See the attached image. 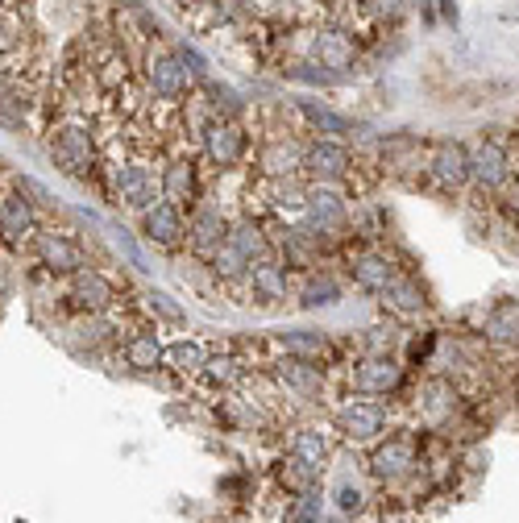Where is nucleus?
<instances>
[{
  "instance_id": "43",
  "label": "nucleus",
  "mask_w": 519,
  "mask_h": 523,
  "mask_svg": "<svg viewBox=\"0 0 519 523\" xmlns=\"http://www.w3.org/2000/svg\"><path fill=\"white\" fill-rule=\"evenodd\" d=\"M432 349H436V333H424V341H412V345H407V357H412V362H424Z\"/></svg>"
},
{
  "instance_id": "6",
  "label": "nucleus",
  "mask_w": 519,
  "mask_h": 523,
  "mask_svg": "<svg viewBox=\"0 0 519 523\" xmlns=\"http://www.w3.org/2000/svg\"><path fill=\"white\" fill-rule=\"evenodd\" d=\"M428 175H432L436 187L461 191L470 183V146H461L457 137H441L428 154Z\"/></svg>"
},
{
  "instance_id": "23",
  "label": "nucleus",
  "mask_w": 519,
  "mask_h": 523,
  "mask_svg": "<svg viewBox=\"0 0 519 523\" xmlns=\"http://www.w3.org/2000/svg\"><path fill=\"white\" fill-rule=\"evenodd\" d=\"M275 378L283 382L287 391H295V395H304V399H320V391H324V370H320V362H308V357H283V362L275 366Z\"/></svg>"
},
{
  "instance_id": "2",
  "label": "nucleus",
  "mask_w": 519,
  "mask_h": 523,
  "mask_svg": "<svg viewBox=\"0 0 519 523\" xmlns=\"http://www.w3.org/2000/svg\"><path fill=\"white\" fill-rule=\"evenodd\" d=\"M108 191L121 208H133V212H146L162 200V175L150 167L146 158H129L121 167L108 171Z\"/></svg>"
},
{
  "instance_id": "13",
  "label": "nucleus",
  "mask_w": 519,
  "mask_h": 523,
  "mask_svg": "<svg viewBox=\"0 0 519 523\" xmlns=\"http://www.w3.org/2000/svg\"><path fill=\"white\" fill-rule=\"evenodd\" d=\"M38 258H42V266L50 274H63V279H71V274H79L88 266L84 245H79L75 237H67V233H54V229L38 233Z\"/></svg>"
},
{
  "instance_id": "35",
  "label": "nucleus",
  "mask_w": 519,
  "mask_h": 523,
  "mask_svg": "<svg viewBox=\"0 0 519 523\" xmlns=\"http://www.w3.org/2000/svg\"><path fill=\"white\" fill-rule=\"evenodd\" d=\"M208 262H212V270H216V279H225V283H233V279H245V274H250V262H245V258L233 250L229 241H225L221 250H216Z\"/></svg>"
},
{
  "instance_id": "25",
  "label": "nucleus",
  "mask_w": 519,
  "mask_h": 523,
  "mask_svg": "<svg viewBox=\"0 0 519 523\" xmlns=\"http://www.w3.org/2000/svg\"><path fill=\"white\" fill-rule=\"evenodd\" d=\"M299 113H304V121L320 133V137H349V133H358V121L337 113V108L329 104H316V100H299Z\"/></svg>"
},
{
  "instance_id": "34",
  "label": "nucleus",
  "mask_w": 519,
  "mask_h": 523,
  "mask_svg": "<svg viewBox=\"0 0 519 523\" xmlns=\"http://www.w3.org/2000/svg\"><path fill=\"white\" fill-rule=\"evenodd\" d=\"M204 378L212 382V387H233V382L241 378V362L233 353H212L204 362Z\"/></svg>"
},
{
  "instance_id": "26",
  "label": "nucleus",
  "mask_w": 519,
  "mask_h": 523,
  "mask_svg": "<svg viewBox=\"0 0 519 523\" xmlns=\"http://www.w3.org/2000/svg\"><path fill=\"white\" fill-rule=\"evenodd\" d=\"M382 299V308H387L391 316H420L424 308H428V299H424V291H420V283L416 279H407V274H399V279L378 295Z\"/></svg>"
},
{
  "instance_id": "20",
  "label": "nucleus",
  "mask_w": 519,
  "mask_h": 523,
  "mask_svg": "<svg viewBox=\"0 0 519 523\" xmlns=\"http://www.w3.org/2000/svg\"><path fill=\"white\" fill-rule=\"evenodd\" d=\"M416 407H420V416L428 424H445L457 416V407H461V395L449 378H428L424 387L416 391Z\"/></svg>"
},
{
  "instance_id": "4",
  "label": "nucleus",
  "mask_w": 519,
  "mask_h": 523,
  "mask_svg": "<svg viewBox=\"0 0 519 523\" xmlns=\"http://www.w3.org/2000/svg\"><path fill=\"white\" fill-rule=\"evenodd\" d=\"M200 142H204V154L212 167H221V171H233L245 162V154H250V133H245L233 117H212V125L200 133Z\"/></svg>"
},
{
  "instance_id": "41",
  "label": "nucleus",
  "mask_w": 519,
  "mask_h": 523,
  "mask_svg": "<svg viewBox=\"0 0 519 523\" xmlns=\"http://www.w3.org/2000/svg\"><path fill=\"white\" fill-rule=\"evenodd\" d=\"M104 333H108V320H100V316H88L84 324H79V337H84L88 345H96V341H104Z\"/></svg>"
},
{
  "instance_id": "37",
  "label": "nucleus",
  "mask_w": 519,
  "mask_h": 523,
  "mask_svg": "<svg viewBox=\"0 0 519 523\" xmlns=\"http://www.w3.org/2000/svg\"><path fill=\"white\" fill-rule=\"evenodd\" d=\"M146 304H150V312H158L162 320H171V324H183V320H187V312L175 304V299H171L167 291H158V287L146 295Z\"/></svg>"
},
{
  "instance_id": "12",
  "label": "nucleus",
  "mask_w": 519,
  "mask_h": 523,
  "mask_svg": "<svg viewBox=\"0 0 519 523\" xmlns=\"http://www.w3.org/2000/svg\"><path fill=\"white\" fill-rule=\"evenodd\" d=\"M113 299H117V287L104 279L100 270H79V274H71V287H67V304L75 308V312H88V316H100V312H108L113 308Z\"/></svg>"
},
{
  "instance_id": "11",
  "label": "nucleus",
  "mask_w": 519,
  "mask_h": 523,
  "mask_svg": "<svg viewBox=\"0 0 519 523\" xmlns=\"http://www.w3.org/2000/svg\"><path fill=\"white\" fill-rule=\"evenodd\" d=\"M229 220L221 208H212V204H200L196 212H191L187 220V245H191V254L196 258H212L221 245L229 241Z\"/></svg>"
},
{
  "instance_id": "21",
  "label": "nucleus",
  "mask_w": 519,
  "mask_h": 523,
  "mask_svg": "<svg viewBox=\"0 0 519 523\" xmlns=\"http://www.w3.org/2000/svg\"><path fill=\"white\" fill-rule=\"evenodd\" d=\"M258 171L266 179H291L295 171H304V146H295L291 137H270L258 150Z\"/></svg>"
},
{
  "instance_id": "9",
  "label": "nucleus",
  "mask_w": 519,
  "mask_h": 523,
  "mask_svg": "<svg viewBox=\"0 0 519 523\" xmlns=\"http://www.w3.org/2000/svg\"><path fill=\"white\" fill-rule=\"evenodd\" d=\"M416 440L407 436V432H395L387 440H378V445L370 449V474L374 478H407L416 470Z\"/></svg>"
},
{
  "instance_id": "16",
  "label": "nucleus",
  "mask_w": 519,
  "mask_h": 523,
  "mask_svg": "<svg viewBox=\"0 0 519 523\" xmlns=\"http://www.w3.org/2000/svg\"><path fill=\"white\" fill-rule=\"evenodd\" d=\"M245 283H250L254 304H262V308H279V304H287L291 279H287V266H283V262H275V258L254 262L250 274H245Z\"/></svg>"
},
{
  "instance_id": "17",
  "label": "nucleus",
  "mask_w": 519,
  "mask_h": 523,
  "mask_svg": "<svg viewBox=\"0 0 519 523\" xmlns=\"http://www.w3.org/2000/svg\"><path fill=\"white\" fill-rule=\"evenodd\" d=\"M162 200L175 208H191L200 200V167L196 158H171L162 171Z\"/></svg>"
},
{
  "instance_id": "38",
  "label": "nucleus",
  "mask_w": 519,
  "mask_h": 523,
  "mask_svg": "<svg viewBox=\"0 0 519 523\" xmlns=\"http://www.w3.org/2000/svg\"><path fill=\"white\" fill-rule=\"evenodd\" d=\"M204 88H208V100H216L212 108H216L221 117H237V113H241V100H237L233 88H221V84H212V79H208Z\"/></svg>"
},
{
  "instance_id": "22",
  "label": "nucleus",
  "mask_w": 519,
  "mask_h": 523,
  "mask_svg": "<svg viewBox=\"0 0 519 523\" xmlns=\"http://www.w3.org/2000/svg\"><path fill=\"white\" fill-rule=\"evenodd\" d=\"M312 59L324 71H349L358 63V42H353L345 30H320L312 38Z\"/></svg>"
},
{
  "instance_id": "42",
  "label": "nucleus",
  "mask_w": 519,
  "mask_h": 523,
  "mask_svg": "<svg viewBox=\"0 0 519 523\" xmlns=\"http://www.w3.org/2000/svg\"><path fill=\"white\" fill-rule=\"evenodd\" d=\"M337 507H341L345 515L362 511V490H353V486H337Z\"/></svg>"
},
{
  "instance_id": "10",
  "label": "nucleus",
  "mask_w": 519,
  "mask_h": 523,
  "mask_svg": "<svg viewBox=\"0 0 519 523\" xmlns=\"http://www.w3.org/2000/svg\"><path fill=\"white\" fill-rule=\"evenodd\" d=\"M304 216H308V229H312V233L333 237V233H341V229L349 225V204H345L341 191H333L329 183H320V187L308 191Z\"/></svg>"
},
{
  "instance_id": "27",
  "label": "nucleus",
  "mask_w": 519,
  "mask_h": 523,
  "mask_svg": "<svg viewBox=\"0 0 519 523\" xmlns=\"http://www.w3.org/2000/svg\"><path fill=\"white\" fill-rule=\"evenodd\" d=\"M295 295H299V308H333L341 304V283L324 270H308Z\"/></svg>"
},
{
  "instance_id": "44",
  "label": "nucleus",
  "mask_w": 519,
  "mask_h": 523,
  "mask_svg": "<svg viewBox=\"0 0 519 523\" xmlns=\"http://www.w3.org/2000/svg\"><path fill=\"white\" fill-rule=\"evenodd\" d=\"M366 5H370L374 13H399L403 0H366Z\"/></svg>"
},
{
  "instance_id": "3",
  "label": "nucleus",
  "mask_w": 519,
  "mask_h": 523,
  "mask_svg": "<svg viewBox=\"0 0 519 523\" xmlns=\"http://www.w3.org/2000/svg\"><path fill=\"white\" fill-rule=\"evenodd\" d=\"M146 84L158 100H187L196 88V75L187 71V63L179 59V50H150L146 59Z\"/></svg>"
},
{
  "instance_id": "19",
  "label": "nucleus",
  "mask_w": 519,
  "mask_h": 523,
  "mask_svg": "<svg viewBox=\"0 0 519 523\" xmlns=\"http://www.w3.org/2000/svg\"><path fill=\"white\" fill-rule=\"evenodd\" d=\"M349 274H353V283H358L366 295H382L395 279H399V270L387 254H378V250H362V254H353L349 262Z\"/></svg>"
},
{
  "instance_id": "5",
  "label": "nucleus",
  "mask_w": 519,
  "mask_h": 523,
  "mask_svg": "<svg viewBox=\"0 0 519 523\" xmlns=\"http://www.w3.org/2000/svg\"><path fill=\"white\" fill-rule=\"evenodd\" d=\"M511 179V154L499 137H478L470 146V183L478 191H499L503 183Z\"/></svg>"
},
{
  "instance_id": "8",
  "label": "nucleus",
  "mask_w": 519,
  "mask_h": 523,
  "mask_svg": "<svg viewBox=\"0 0 519 523\" xmlns=\"http://www.w3.org/2000/svg\"><path fill=\"white\" fill-rule=\"evenodd\" d=\"M353 387L370 399H387L403 387V366L387 353H366L358 366H353Z\"/></svg>"
},
{
  "instance_id": "32",
  "label": "nucleus",
  "mask_w": 519,
  "mask_h": 523,
  "mask_svg": "<svg viewBox=\"0 0 519 523\" xmlns=\"http://www.w3.org/2000/svg\"><path fill=\"white\" fill-rule=\"evenodd\" d=\"M270 208L279 216H299L308 208V191L291 179H270Z\"/></svg>"
},
{
  "instance_id": "31",
  "label": "nucleus",
  "mask_w": 519,
  "mask_h": 523,
  "mask_svg": "<svg viewBox=\"0 0 519 523\" xmlns=\"http://www.w3.org/2000/svg\"><path fill=\"white\" fill-rule=\"evenodd\" d=\"M162 362H167L175 374H204V362H208V353L196 345V341H171L167 353H162Z\"/></svg>"
},
{
  "instance_id": "36",
  "label": "nucleus",
  "mask_w": 519,
  "mask_h": 523,
  "mask_svg": "<svg viewBox=\"0 0 519 523\" xmlns=\"http://www.w3.org/2000/svg\"><path fill=\"white\" fill-rule=\"evenodd\" d=\"M320 511H324L320 494H316V490H304V494H299V503L287 511V523H320Z\"/></svg>"
},
{
  "instance_id": "33",
  "label": "nucleus",
  "mask_w": 519,
  "mask_h": 523,
  "mask_svg": "<svg viewBox=\"0 0 519 523\" xmlns=\"http://www.w3.org/2000/svg\"><path fill=\"white\" fill-rule=\"evenodd\" d=\"M279 345L291 353V357H308V362H320V357H329V341L320 333H283Z\"/></svg>"
},
{
  "instance_id": "40",
  "label": "nucleus",
  "mask_w": 519,
  "mask_h": 523,
  "mask_svg": "<svg viewBox=\"0 0 519 523\" xmlns=\"http://www.w3.org/2000/svg\"><path fill=\"white\" fill-rule=\"evenodd\" d=\"M175 50H179V59L187 63V71L196 75L200 84H208V59H204V54H200V50H191V46H175Z\"/></svg>"
},
{
  "instance_id": "28",
  "label": "nucleus",
  "mask_w": 519,
  "mask_h": 523,
  "mask_svg": "<svg viewBox=\"0 0 519 523\" xmlns=\"http://www.w3.org/2000/svg\"><path fill=\"white\" fill-rule=\"evenodd\" d=\"M229 245H233V250L245 258V262H262V258H270V241H266V233H262V225H258V220H250V216H245V220H237V225L229 229Z\"/></svg>"
},
{
  "instance_id": "24",
  "label": "nucleus",
  "mask_w": 519,
  "mask_h": 523,
  "mask_svg": "<svg viewBox=\"0 0 519 523\" xmlns=\"http://www.w3.org/2000/svg\"><path fill=\"white\" fill-rule=\"evenodd\" d=\"M482 333L499 349H519V299H499V304L486 312Z\"/></svg>"
},
{
  "instance_id": "45",
  "label": "nucleus",
  "mask_w": 519,
  "mask_h": 523,
  "mask_svg": "<svg viewBox=\"0 0 519 523\" xmlns=\"http://www.w3.org/2000/svg\"><path fill=\"white\" fill-rule=\"evenodd\" d=\"M511 204H515V212H519V175H515V191H511Z\"/></svg>"
},
{
  "instance_id": "18",
  "label": "nucleus",
  "mask_w": 519,
  "mask_h": 523,
  "mask_svg": "<svg viewBox=\"0 0 519 523\" xmlns=\"http://www.w3.org/2000/svg\"><path fill=\"white\" fill-rule=\"evenodd\" d=\"M304 171L316 175L320 183H337V179L353 175V154L341 142H312L304 150Z\"/></svg>"
},
{
  "instance_id": "7",
  "label": "nucleus",
  "mask_w": 519,
  "mask_h": 523,
  "mask_svg": "<svg viewBox=\"0 0 519 523\" xmlns=\"http://www.w3.org/2000/svg\"><path fill=\"white\" fill-rule=\"evenodd\" d=\"M337 428H341L345 440H353V445H374V440L382 436V428H387V407L370 403V395L366 399H349L337 411Z\"/></svg>"
},
{
  "instance_id": "29",
  "label": "nucleus",
  "mask_w": 519,
  "mask_h": 523,
  "mask_svg": "<svg viewBox=\"0 0 519 523\" xmlns=\"http://www.w3.org/2000/svg\"><path fill=\"white\" fill-rule=\"evenodd\" d=\"M162 353H167V345H162L154 333H133L125 341V366L138 370V374H150L162 366Z\"/></svg>"
},
{
  "instance_id": "46",
  "label": "nucleus",
  "mask_w": 519,
  "mask_h": 523,
  "mask_svg": "<svg viewBox=\"0 0 519 523\" xmlns=\"http://www.w3.org/2000/svg\"><path fill=\"white\" fill-rule=\"evenodd\" d=\"M515 395H519V378H515Z\"/></svg>"
},
{
  "instance_id": "15",
  "label": "nucleus",
  "mask_w": 519,
  "mask_h": 523,
  "mask_svg": "<svg viewBox=\"0 0 519 523\" xmlns=\"http://www.w3.org/2000/svg\"><path fill=\"white\" fill-rule=\"evenodd\" d=\"M38 233V212L30 204L25 191H9V196H0V241L5 245H21Z\"/></svg>"
},
{
  "instance_id": "14",
  "label": "nucleus",
  "mask_w": 519,
  "mask_h": 523,
  "mask_svg": "<svg viewBox=\"0 0 519 523\" xmlns=\"http://www.w3.org/2000/svg\"><path fill=\"white\" fill-rule=\"evenodd\" d=\"M142 233L150 245H158V250H179V245L187 241V220H183V208L158 200L154 208L142 212Z\"/></svg>"
},
{
  "instance_id": "1",
  "label": "nucleus",
  "mask_w": 519,
  "mask_h": 523,
  "mask_svg": "<svg viewBox=\"0 0 519 523\" xmlns=\"http://www.w3.org/2000/svg\"><path fill=\"white\" fill-rule=\"evenodd\" d=\"M46 150L54 158V167L71 179H88L96 171V137L84 121H63L54 125L46 137Z\"/></svg>"
},
{
  "instance_id": "30",
  "label": "nucleus",
  "mask_w": 519,
  "mask_h": 523,
  "mask_svg": "<svg viewBox=\"0 0 519 523\" xmlns=\"http://www.w3.org/2000/svg\"><path fill=\"white\" fill-rule=\"evenodd\" d=\"M291 457L304 461L308 470H320L329 461V436H324V428H299L291 440Z\"/></svg>"
},
{
  "instance_id": "39",
  "label": "nucleus",
  "mask_w": 519,
  "mask_h": 523,
  "mask_svg": "<svg viewBox=\"0 0 519 523\" xmlns=\"http://www.w3.org/2000/svg\"><path fill=\"white\" fill-rule=\"evenodd\" d=\"M283 482H291V490H312V482H316V470H308L304 461H295V457H287V465H283Z\"/></svg>"
}]
</instances>
